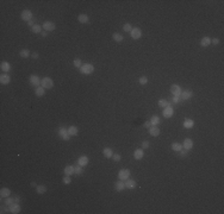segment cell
Masks as SVG:
<instances>
[{"label": "cell", "instance_id": "obj_5", "mask_svg": "<svg viewBox=\"0 0 224 214\" xmlns=\"http://www.w3.org/2000/svg\"><path fill=\"white\" fill-rule=\"evenodd\" d=\"M42 28L44 29V31L49 32V31H54L55 28H56V25H55L53 21H44V24H43Z\"/></svg>", "mask_w": 224, "mask_h": 214}, {"label": "cell", "instance_id": "obj_2", "mask_svg": "<svg viewBox=\"0 0 224 214\" xmlns=\"http://www.w3.org/2000/svg\"><path fill=\"white\" fill-rule=\"evenodd\" d=\"M41 86L44 89H51L54 86V81L51 80V78H44L41 80Z\"/></svg>", "mask_w": 224, "mask_h": 214}, {"label": "cell", "instance_id": "obj_26", "mask_svg": "<svg viewBox=\"0 0 224 214\" xmlns=\"http://www.w3.org/2000/svg\"><path fill=\"white\" fill-rule=\"evenodd\" d=\"M65 174L68 176H72L74 175V167H72V165H67V167L65 168Z\"/></svg>", "mask_w": 224, "mask_h": 214}, {"label": "cell", "instance_id": "obj_27", "mask_svg": "<svg viewBox=\"0 0 224 214\" xmlns=\"http://www.w3.org/2000/svg\"><path fill=\"white\" fill-rule=\"evenodd\" d=\"M0 68H1V70H3V72H10V70H11V64L8 62H1Z\"/></svg>", "mask_w": 224, "mask_h": 214}, {"label": "cell", "instance_id": "obj_45", "mask_svg": "<svg viewBox=\"0 0 224 214\" xmlns=\"http://www.w3.org/2000/svg\"><path fill=\"white\" fill-rule=\"evenodd\" d=\"M180 100H181V99H180V96H174L172 101H173V103H178Z\"/></svg>", "mask_w": 224, "mask_h": 214}, {"label": "cell", "instance_id": "obj_18", "mask_svg": "<svg viewBox=\"0 0 224 214\" xmlns=\"http://www.w3.org/2000/svg\"><path fill=\"white\" fill-rule=\"evenodd\" d=\"M20 212V206L18 204H13L10 206V213H13V214H18Z\"/></svg>", "mask_w": 224, "mask_h": 214}, {"label": "cell", "instance_id": "obj_6", "mask_svg": "<svg viewBox=\"0 0 224 214\" xmlns=\"http://www.w3.org/2000/svg\"><path fill=\"white\" fill-rule=\"evenodd\" d=\"M170 92H172V94L174 96H180V94H181V87L179 85H172L170 86Z\"/></svg>", "mask_w": 224, "mask_h": 214}, {"label": "cell", "instance_id": "obj_52", "mask_svg": "<svg viewBox=\"0 0 224 214\" xmlns=\"http://www.w3.org/2000/svg\"><path fill=\"white\" fill-rule=\"evenodd\" d=\"M31 187H37V186H36V183H35V182H31Z\"/></svg>", "mask_w": 224, "mask_h": 214}, {"label": "cell", "instance_id": "obj_20", "mask_svg": "<svg viewBox=\"0 0 224 214\" xmlns=\"http://www.w3.org/2000/svg\"><path fill=\"white\" fill-rule=\"evenodd\" d=\"M103 155L105 156L106 158H112L113 151H112V149H110V147H105V149L103 150Z\"/></svg>", "mask_w": 224, "mask_h": 214}, {"label": "cell", "instance_id": "obj_40", "mask_svg": "<svg viewBox=\"0 0 224 214\" xmlns=\"http://www.w3.org/2000/svg\"><path fill=\"white\" fill-rule=\"evenodd\" d=\"M138 81H139V83H141V85H147V83H148V78H147V76H141Z\"/></svg>", "mask_w": 224, "mask_h": 214}, {"label": "cell", "instance_id": "obj_29", "mask_svg": "<svg viewBox=\"0 0 224 214\" xmlns=\"http://www.w3.org/2000/svg\"><path fill=\"white\" fill-rule=\"evenodd\" d=\"M44 88L42 87V86H39V87H36V89H35V94H36L37 96H43L44 95Z\"/></svg>", "mask_w": 224, "mask_h": 214}, {"label": "cell", "instance_id": "obj_32", "mask_svg": "<svg viewBox=\"0 0 224 214\" xmlns=\"http://www.w3.org/2000/svg\"><path fill=\"white\" fill-rule=\"evenodd\" d=\"M113 41H116V42H118V43H121V42H123L124 41V37L122 36L121 34H113Z\"/></svg>", "mask_w": 224, "mask_h": 214}, {"label": "cell", "instance_id": "obj_49", "mask_svg": "<svg viewBox=\"0 0 224 214\" xmlns=\"http://www.w3.org/2000/svg\"><path fill=\"white\" fill-rule=\"evenodd\" d=\"M41 36L42 37H46V36H48V32H46V31H42L41 32Z\"/></svg>", "mask_w": 224, "mask_h": 214}, {"label": "cell", "instance_id": "obj_48", "mask_svg": "<svg viewBox=\"0 0 224 214\" xmlns=\"http://www.w3.org/2000/svg\"><path fill=\"white\" fill-rule=\"evenodd\" d=\"M31 56H32V58H35V59H37V58H38V57H39V55H38V54H37V52H34V54L31 55Z\"/></svg>", "mask_w": 224, "mask_h": 214}, {"label": "cell", "instance_id": "obj_9", "mask_svg": "<svg viewBox=\"0 0 224 214\" xmlns=\"http://www.w3.org/2000/svg\"><path fill=\"white\" fill-rule=\"evenodd\" d=\"M130 35H131V37L134 39H138V38H141V37H142V31L139 30L138 28H132Z\"/></svg>", "mask_w": 224, "mask_h": 214}, {"label": "cell", "instance_id": "obj_15", "mask_svg": "<svg viewBox=\"0 0 224 214\" xmlns=\"http://www.w3.org/2000/svg\"><path fill=\"white\" fill-rule=\"evenodd\" d=\"M88 162H90V160H88L87 156H81V157H79V160H77V164L81 165V167H86V165L88 164Z\"/></svg>", "mask_w": 224, "mask_h": 214}, {"label": "cell", "instance_id": "obj_4", "mask_svg": "<svg viewBox=\"0 0 224 214\" xmlns=\"http://www.w3.org/2000/svg\"><path fill=\"white\" fill-rule=\"evenodd\" d=\"M118 177H119V180H122V181L128 180V178L130 177V170L129 169H121L119 173H118Z\"/></svg>", "mask_w": 224, "mask_h": 214}, {"label": "cell", "instance_id": "obj_34", "mask_svg": "<svg viewBox=\"0 0 224 214\" xmlns=\"http://www.w3.org/2000/svg\"><path fill=\"white\" fill-rule=\"evenodd\" d=\"M36 190L38 194H44L46 191V187L45 186H42V184H39V186L36 187Z\"/></svg>", "mask_w": 224, "mask_h": 214}, {"label": "cell", "instance_id": "obj_36", "mask_svg": "<svg viewBox=\"0 0 224 214\" xmlns=\"http://www.w3.org/2000/svg\"><path fill=\"white\" fill-rule=\"evenodd\" d=\"M170 103H168V101L166 100V99H162V100H160L159 101V106L160 107H163V108H165V107H167V106H169Z\"/></svg>", "mask_w": 224, "mask_h": 214}, {"label": "cell", "instance_id": "obj_16", "mask_svg": "<svg viewBox=\"0 0 224 214\" xmlns=\"http://www.w3.org/2000/svg\"><path fill=\"white\" fill-rule=\"evenodd\" d=\"M114 189H116L117 191H123L124 189H125V184H124V182L122 180H119L118 182L114 183Z\"/></svg>", "mask_w": 224, "mask_h": 214}, {"label": "cell", "instance_id": "obj_22", "mask_svg": "<svg viewBox=\"0 0 224 214\" xmlns=\"http://www.w3.org/2000/svg\"><path fill=\"white\" fill-rule=\"evenodd\" d=\"M84 174V167H81V165H75L74 167V175H76V176H80V175H82Z\"/></svg>", "mask_w": 224, "mask_h": 214}, {"label": "cell", "instance_id": "obj_10", "mask_svg": "<svg viewBox=\"0 0 224 214\" xmlns=\"http://www.w3.org/2000/svg\"><path fill=\"white\" fill-rule=\"evenodd\" d=\"M173 113H174V109H173L172 105H169V106H167V107L163 108V117H165V118H170V117L173 116Z\"/></svg>", "mask_w": 224, "mask_h": 214}, {"label": "cell", "instance_id": "obj_39", "mask_svg": "<svg viewBox=\"0 0 224 214\" xmlns=\"http://www.w3.org/2000/svg\"><path fill=\"white\" fill-rule=\"evenodd\" d=\"M123 30L125 32H131V30H132V26H131V24H124V26H123Z\"/></svg>", "mask_w": 224, "mask_h": 214}, {"label": "cell", "instance_id": "obj_38", "mask_svg": "<svg viewBox=\"0 0 224 214\" xmlns=\"http://www.w3.org/2000/svg\"><path fill=\"white\" fill-rule=\"evenodd\" d=\"M62 182L65 183V184H69V183L72 182V178H70V176L66 175V176H63V178H62Z\"/></svg>", "mask_w": 224, "mask_h": 214}, {"label": "cell", "instance_id": "obj_42", "mask_svg": "<svg viewBox=\"0 0 224 214\" xmlns=\"http://www.w3.org/2000/svg\"><path fill=\"white\" fill-rule=\"evenodd\" d=\"M81 65H82V63H81V59H80V58H75L74 59V67L80 68Z\"/></svg>", "mask_w": 224, "mask_h": 214}, {"label": "cell", "instance_id": "obj_19", "mask_svg": "<svg viewBox=\"0 0 224 214\" xmlns=\"http://www.w3.org/2000/svg\"><path fill=\"white\" fill-rule=\"evenodd\" d=\"M10 81H11V78L8 76V75L3 74L1 76H0V82H1V85H8Z\"/></svg>", "mask_w": 224, "mask_h": 214}, {"label": "cell", "instance_id": "obj_23", "mask_svg": "<svg viewBox=\"0 0 224 214\" xmlns=\"http://www.w3.org/2000/svg\"><path fill=\"white\" fill-rule=\"evenodd\" d=\"M193 126H194V121L192 120V119H186V120L184 121V127H185V129H192Z\"/></svg>", "mask_w": 224, "mask_h": 214}, {"label": "cell", "instance_id": "obj_8", "mask_svg": "<svg viewBox=\"0 0 224 214\" xmlns=\"http://www.w3.org/2000/svg\"><path fill=\"white\" fill-rule=\"evenodd\" d=\"M22 19L25 21H29L32 19V12H31L30 10H24L23 12H22Z\"/></svg>", "mask_w": 224, "mask_h": 214}, {"label": "cell", "instance_id": "obj_37", "mask_svg": "<svg viewBox=\"0 0 224 214\" xmlns=\"http://www.w3.org/2000/svg\"><path fill=\"white\" fill-rule=\"evenodd\" d=\"M13 202H15V200H14V199L10 197V196H8V197H6V200H5V205H6V206H8V207H10L11 205H13Z\"/></svg>", "mask_w": 224, "mask_h": 214}, {"label": "cell", "instance_id": "obj_35", "mask_svg": "<svg viewBox=\"0 0 224 214\" xmlns=\"http://www.w3.org/2000/svg\"><path fill=\"white\" fill-rule=\"evenodd\" d=\"M150 123H152L153 126H156V125H159V123H160L159 117H157V116H154L152 119H150Z\"/></svg>", "mask_w": 224, "mask_h": 214}, {"label": "cell", "instance_id": "obj_1", "mask_svg": "<svg viewBox=\"0 0 224 214\" xmlns=\"http://www.w3.org/2000/svg\"><path fill=\"white\" fill-rule=\"evenodd\" d=\"M80 72H81V74L90 75L94 72V67H93V64H91V63H85V64H82L81 67H80Z\"/></svg>", "mask_w": 224, "mask_h": 214}, {"label": "cell", "instance_id": "obj_3", "mask_svg": "<svg viewBox=\"0 0 224 214\" xmlns=\"http://www.w3.org/2000/svg\"><path fill=\"white\" fill-rule=\"evenodd\" d=\"M59 136L61 137V139L63 140H69L70 139V136L68 133V130L65 129V127H60L59 129Z\"/></svg>", "mask_w": 224, "mask_h": 214}, {"label": "cell", "instance_id": "obj_12", "mask_svg": "<svg viewBox=\"0 0 224 214\" xmlns=\"http://www.w3.org/2000/svg\"><path fill=\"white\" fill-rule=\"evenodd\" d=\"M124 184H125V188H128V189H132V188H135V187L137 186L136 181H135V180H130V178L125 180Z\"/></svg>", "mask_w": 224, "mask_h": 214}, {"label": "cell", "instance_id": "obj_14", "mask_svg": "<svg viewBox=\"0 0 224 214\" xmlns=\"http://www.w3.org/2000/svg\"><path fill=\"white\" fill-rule=\"evenodd\" d=\"M148 131H149L150 136H153V137H157L160 134V129L157 126H150L148 129Z\"/></svg>", "mask_w": 224, "mask_h": 214}, {"label": "cell", "instance_id": "obj_41", "mask_svg": "<svg viewBox=\"0 0 224 214\" xmlns=\"http://www.w3.org/2000/svg\"><path fill=\"white\" fill-rule=\"evenodd\" d=\"M112 160H113L114 162H119V161L122 160V156L119 155V153H113V155H112Z\"/></svg>", "mask_w": 224, "mask_h": 214}, {"label": "cell", "instance_id": "obj_17", "mask_svg": "<svg viewBox=\"0 0 224 214\" xmlns=\"http://www.w3.org/2000/svg\"><path fill=\"white\" fill-rule=\"evenodd\" d=\"M143 156H144L143 149H137V150H135V152H134L135 160H142V158H143Z\"/></svg>", "mask_w": 224, "mask_h": 214}, {"label": "cell", "instance_id": "obj_11", "mask_svg": "<svg viewBox=\"0 0 224 214\" xmlns=\"http://www.w3.org/2000/svg\"><path fill=\"white\" fill-rule=\"evenodd\" d=\"M192 147H193V140L190 139V138H186L183 143V149H185L188 151V150H191Z\"/></svg>", "mask_w": 224, "mask_h": 214}, {"label": "cell", "instance_id": "obj_33", "mask_svg": "<svg viewBox=\"0 0 224 214\" xmlns=\"http://www.w3.org/2000/svg\"><path fill=\"white\" fill-rule=\"evenodd\" d=\"M19 55H20V57H23V58H28V57L30 56V51H29L28 49H23V50H20Z\"/></svg>", "mask_w": 224, "mask_h": 214}, {"label": "cell", "instance_id": "obj_7", "mask_svg": "<svg viewBox=\"0 0 224 214\" xmlns=\"http://www.w3.org/2000/svg\"><path fill=\"white\" fill-rule=\"evenodd\" d=\"M29 81H30V83L32 86H35V87H39V85H41V80H39V78L37 76V75H31L30 78H29Z\"/></svg>", "mask_w": 224, "mask_h": 214}, {"label": "cell", "instance_id": "obj_50", "mask_svg": "<svg viewBox=\"0 0 224 214\" xmlns=\"http://www.w3.org/2000/svg\"><path fill=\"white\" fill-rule=\"evenodd\" d=\"M28 25L34 26V25H35V24H34V20H32V19H31V20H29V21H28Z\"/></svg>", "mask_w": 224, "mask_h": 214}, {"label": "cell", "instance_id": "obj_47", "mask_svg": "<svg viewBox=\"0 0 224 214\" xmlns=\"http://www.w3.org/2000/svg\"><path fill=\"white\" fill-rule=\"evenodd\" d=\"M150 126H153V125H152V123H150V121H145V123H144V127H147V129H149Z\"/></svg>", "mask_w": 224, "mask_h": 214}, {"label": "cell", "instance_id": "obj_31", "mask_svg": "<svg viewBox=\"0 0 224 214\" xmlns=\"http://www.w3.org/2000/svg\"><path fill=\"white\" fill-rule=\"evenodd\" d=\"M32 32H34V34H41L42 32V26L38 25V24H35V25L32 26Z\"/></svg>", "mask_w": 224, "mask_h": 214}, {"label": "cell", "instance_id": "obj_25", "mask_svg": "<svg viewBox=\"0 0 224 214\" xmlns=\"http://www.w3.org/2000/svg\"><path fill=\"white\" fill-rule=\"evenodd\" d=\"M210 44H211V38H209V37H203L201 38V41H200L201 47H207Z\"/></svg>", "mask_w": 224, "mask_h": 214}, {"label": "cell", "instance_id": "obj_28", "mask_svg": "<svg viewBox=\"0 0 224 214\" xmlns=\"http://www.w3.org/2000/svg\"><path fill=\"white\" fill-rule=\"evenodd\" d=\"M170 147H172V150H174V151L179 152L181 149H183V144H180V143H172Z\"/></svg>", "mask_w": 224, "mask_h": 214}, {"label": "cell", "instance_id": "obj_46", "mask_svg": "<svg viewBox=\"0 0 224 214\" xmlns=\"http://www.w3.org/2000/svg\"><path fill=\"white\" fill-rule=\"evenodd\" d=\"M211 43H212V44H215V45H217V44L219 43V39H218V38H213V39H211Z\"/></svg>", "mask_w": 224, "mask_h": 214}, {"label": "cell", "instance_id": "obj_44", "mask_svg": "<svg viewBox=\"0 0 224 214\" xmlns=\"http://www.w3.org/2000/svg\"><path fill=\"white\" fill-rule=\"evenodd\" d=\"M179 152H180L181 157H186V156H187V150H185V149H181Z\"/></svg>", "mask_w": 224, "mask_h": 214}, {"label": "cell", "instance_id": "obj_43", "mask_svg": "<svg viewBox=\"0 0 224 214\" xmlns=\"http://www.w3.org/2000/svg\"><path fill=\"white\" fill-rule=\"evenodd\" d=\"M149 145H150V143L148 142V140H144V142H142L141 147H142L143 150H144V149H148V147H149Z\"/></svg>", "mask_w": 224, "mask_h": 214}, {"label": "cell", "instance_id": "obj_51", "mask_svg": "<svg viewBox=\"0 0 224 214\" xmlns=\"http://www.w3.org/2000/svg\"><path fill=\"white\" fill-rule=\"evenodd\" d=\"M14 200H15V202H19V201H20V197H19V196H15Z\"/></svg>", "mask_w": 224, "mask_h": 214}, {"label": "cell", "instance_id": "obj_24", "mask_svg": "<svg viewBox=\"0 0 224 214\" xmlns=\"http://www.w3.org/2000/svg\"><path fill=\"white\" fill-rule=\"evenodd\" d=\"M11 195V190L8 188H3L1 190H0V196L1 197H8V196Z\"/></svg>", "mask_w": 224, "mask_h": 214}, {"label": "cell", "instance_id": "obj_13", "mask_svg": "<svg viewBox=\"0 0 224 214\" xmlns=\"http://www.w3.org/2000/svg\"><path fill=\"white\" fill-rule=\"evenodd\" d=\"M192 95H193V93L191 90H185V92H181L180 99L181 100H188V99L192 98Z\"/></svg>", "mask_w": 224, "mask_h": 214}, {"label": "cell", "instance_id": "obj_30", "mask_svg": "<svg viewBox=\"0 0 224 214\" xmlns=\"http://www.w3.org/2000/svg\"><path fill=\"white\" fill-rule=\"evenodd\" d=\"M77 132H79V129H77L76 126H70L69 129H68V133H69V136H76Z\"/></svg>", "mask_w": 224, "mask_h": 214}, {"label": "cell", "instance_id": "obj_21", "mask_svg": "<svg viewBox=\"0 0 224 214\" xmlns=\"http://www.w3.org/2000/svg\"><path fill=\"white\" fill-rule=\"evenodd\" d=\"M77 20H79L81 24H87L88 21H90V18H88L87 14H80V16L77 17Z\"/></svg>", "mask_w": 224, "mask_h": 214}]
</instances>
